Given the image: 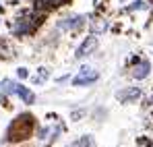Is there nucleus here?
<instances>
[{"label": "nucleus", "instance_id": "nucleus-1", "mask_svg": "<svg viewBox=\"0 0 153 147\" xmlns=\"http://www.w3.org/2000/svg\"><path fill=\"white\" fill-rule=\"evenodd\" d=\"M33 126H35V120L31 114H21L17 116L10 126H8V133H6V139L10 143H17V141H23V139H29L31 133H33Z\"/></svg>", "mask_w": 153, "mask_h": 147}, {"label": "nucleus", "instance_id": "nucleus-2", "mask_svg": "<svg viewBox=\"0 0 153 147\" xmlns=\"http://www.w3.org/2000/svg\"><path fill=\"white\" fill-rule=\"evenodd\" d=\"M39 23H42V21H39V17H37L35 13H23L15 23L10 25V29H13V33H15V35H19V37H21V35L31 33V31H33Z\"/></svg>", "mask_w": 153, "mask_h": 147}, {"label": "nucleus", "instance_id": "nucleus-3", "mask_svg": "<svg viewBox=\"0 0 153 147\" xmlns=\"http://www.w3.org/2000/svg\"><path fill=\"white\" fill-rule=\"evenodd\" d=\"M97 79H100L97 71H93V69H89V66H83V69L79 71V75L73 79V85H76V87H81V85H91V83H95Z\"/></svg>", "mask_w": 153, "mask_h": 147}, {"label": "nucleus", "instance_id": "nucleus-4", "mask_svg": "<svg viewBox=\"0 0 153 147\" xmlns=\"http://www.w3.org/2000/svg\"><path fill=\"white\" fill-rule=\"evenodd\" d=\"M95 48H97V37H95V35H89V37H87V40H85V42H83V44L76 48L75 58H79V60H81V58L89 56V54H91Z\"/></svg>", "mask_w": 153, "mask_h": 147}, {"label": "nucleus", "instance_id": "nucleus-5", "mask_svg": "<svg viewBox=\"0 0 153 147\" xmlns=\"http://www.w3.org/2000/svg\"><path fill=\"white\" fill-rule=\"evenodd\" d=\"M116 98L120 99L122 104H130V101H134V99L141 98V89H139V87H126V89L118 91Z\"/></svg>", "mask_w": 153, "mask_h": 147}, {"label": "nucleus", "instance_id": "nucleus-6", "mask_svg": "<svg viewBox=\"0 0 153 147\" xmlns=\"http://www.w3.org/2000/svg\"><path fill=\"white\" fill-rule=\"evenodd\" d=\"M151 71V64L147 62V60H141V62H137L134 66H132V77L134 79H145L147 75Z\"/></svg>", "mask_w": 153, "mask_h": 147}, {"label": "nucleus", "instance_id": "nucleus-7", "mask_svg": "<svg viewBox=\"0 0 153 147\" xmlns=\"http://www.w3.org/2000/svg\"><path fill=\"white\" fill-rule=\"evenodd\" d=\"M66 2H68V0H33L35 8H39V10L56 8V6H62V4H66Z\"/></svg>", "mask_w": 153, "mask_h": 147}, {"label": "nucleus", "instance_id": "nucleus-8", "mask_svg": "<svg viewBox=\"0 0 153 147\" xmlns=\"http://www.w3.org/2000/svg\"><path fill=\"white\" fill-rule=\"evenodd\" d=\"M17 96L23 99L25 104H33V101H35L33 91H29V89H27V87H23V85H17Z\"/></svg>", "mask_w": 153, "mask_h": 147}, {"label": "nucleus", "instance_id": "nucleus-9", "mask_svg": "<svg viewBox=\"0 0 153 147\" xmlns=\"http://www.w3.org/2000/svg\"><path fill=\"white\" fill-rule=\"evenodd\" d=\"M83 21H85L83 17H73V19H64L58 27H60V29H76V27L83 25Z\"/></svg>", "mask_w": 153, "mask_h": 147}, {"label": "nucleus", "instance_id": "nucleus-10", "mask_svg": "<svg viewBox=\"0 0 153 147\" xmlns=\"http://www.w3.org/2000/svg\"><path fill=\"white\" fill-rule=\"evenodd\" d=\"M17 85H19V83H13L10 79H4V81L0 83V93H2V96H8V93H17Z\"/></svg>", "mask_w": 153, "mask_h": 147}, {"label": "nucleus", "instance_id": "nucleus-11", "mask_svg": "<svg viewBox=\"0 0 153 147\" xmlns=\"http://www.w3.org/2000/svg\"><path fill=\"white\" fill-rule=\"evenodd\" d=\"M71 147H93V139L87 135V137H83V139H79L76 143H73Z\"/></svg>", "mask_w": 153, "mask_h": 147}, {"label": "nucleus", "instance_id": "nucleus-12", "mask_svg": "<svg viewBox=\"0 0 153 147\" xmlns=\"http://www.w3.org/2000/svg\"><path fill=\"white\" fill-rule=\"evenodd\" d=\"M0 56L2 58H10L13 56V50H8V44L4 40H0Z\"/></svg>", "mask_w": 153, "mask_h": 147}, {"label": "nucleus", "instance_id": "nucleus-13", "mask_svg": "<svg viewBox=\"0 0 153 147\" xmlns=\"http://www.w3.org/2000/svg\"><path fill=\"white\" fill-rule=\"evenodd\" d=\"M46 79H48V71H46V69H39V73L33 77V83H35V85H39V83H44Z\"/></svg>", "mask_w": 153, "mask_h": 147}, {"label": "nucleus", "instance_id": "nucleus-14", "mask_svg": "<svg viewBox=\"0 0 153 147\" xmlns=\"http://www.w3.org/2000/svg\"><path fill=\"white\" fill-rule=\"evenodd\" d=\"M141 8H145V2L143 0H137V2H132V6H128L126 10H141Z\"/></svg>", "mask_w": 153, "mask_h": 147}, {"label": "nucleus", "instance_id": "nucleus-15", "mask_svg": "<svg viewBox=\"0 0 153 147\" xmlns=\"http://www.w3.org/2000/svg\"><path fill=\"white\" fill-rule=\"evenodd\" d=\"M17 75H19L21 79H27V77H29V73H27V69H19V71H17Z\"/></svg>", "mask_w": 153, "mask_h": 147}, {"label": "nucleus", "instance_id": "nucleus-16", "mask_svg": "<svg viewBox=\"0 0 153 147\" xmlns=\"http://www.w3.org/2000/svg\"><path fill=\"white\" fill-rule=\"evenodd\" d=\"M149 104H153V96H151V99H149Z\"/></svg>", "mask_w": 153, "mask_h": 147}]
</instances>
